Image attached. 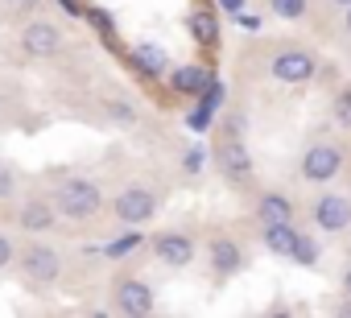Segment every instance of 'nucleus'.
Masks as SVG:
<instances>
[{
    "label": "nucleus",
    "mask_w": 351,
    "mask_h": 318,
    "mask_svg": "<svg viewBox=\"0 0 351 318\" xmlns=\"http://www.w3.org/2000/svg\"><path fill=\"white\" fill-rule=\"evenodd\" d=\"M46 195H50L58 219H66V223H91V219H99L104 207H108L104 182H95L91 174H79V170H58V174H50Z\"/></svg>",
    "instance_id": "1"
},
{
    "label": "nucleus",
    "mask_w": 351,
    "mask_h": 318,
    "mask_svg": "<svg viewBox=\"0 0 351 318\" xmlns=\"http://www.w3.org/2000/svg\"><path fill=\"white\" fill-rule=\"evenodd\" d=\"M211 166L219 170V178L236 191H248L256 182V162H252V149H248V136H244V112H232L223 120V128L215 132V145H211Z\"/></svg>",
    "instance_id": "2"
},
{
    "label": "nucleus",
    "mask_w": 351,
    "mask_h": 318,
    "mask_svg": "<svg viewBox=\"0 0 351 318\" xmlns=\"http://www.w3.org/2000/svg\"><path fill=\"white\" fill-rule=\"evenodd\" d=\"M13 273L21 277L25 289L46 293V289H54V285L62 281V273H66V252H62L54 240H46V236H25V240H17Z\"/></svg>",
    "instance_id": "3"
},
{
    "label": "nucleus",
    "mask_w": 351,
    "mask_h": 318,
    "mask_svg": "<svg viewBox=\"0 0 351 318\" xmlns=\"http://www.w3.org/2000/svg\"><path fill=\"white\" fill-rule=\"evenodd\" d=\"M318 71H322V58L306 42H273L265 50V75L285 87H306L318 79Z\"/></svg>",
    "instance_id": "4"
},
{
    "label": "nucleus",
    "mask_w": 351,
    "mask_h": 318,
    "mask_svg": "<svg viewBox=\"0 0 351 318\" xmlns=\"http://www.w3.org/2000/svg\"><path fill=\"white\" fill-rule=\"evenodd\" d=\"M108 211L120 228H145L161 211V191L149 178H128L108 195Z\"/></svg>",
    "instance_id": "5"
},
{
    "label": "nucleus",
    "mask_w": 351,
    "mask_h": 318,
    "mask_svg": "<svg viewBox=\"0 0 351 318\" xmlns=\"http://www.w3.org/2000/svg\"><path fill=\"white\" fill-rule=\"evenodd\" d=\"M347 162H351L347 145H339V140H314L298 157V182H306V186H330V182H339L347 174Z\"/></svg>",
    "instance_id": "6"
},
{
    "label": "nucleus",
    "mask_w": 351,
    "mask_h": 318,
    "mask_svg": "<svg viewBox=\"0 0 351 318\" xmlns=\"http://www.w3.org/2000/svg\"><path fill=\"white\" fill-rule=\"evenodd\" d=\"M108 306H112L116 314H124V318H149V314L157 310V289H153L149 277L124 269V273H116L112 285H108Z\"/></svg>",
    "instance_id": "7"
},
{
    "label": "nucleus",
    "mask_w": 351,
    "mask_h": 318,
    "mask_svg": "<svg viewBox=\"0 0 351 318\" xmlns=\"http://www.w3.org/2000/svg\"><path fill=\"white\" fill-rule=\"evenodd\" d=\"M145 248H149V256H153L161 269H169V273H182V269H191V265L199 260V236L186 232V228H161V232H153V236L145 240Z\"/></svg>",
    "instance_id": "8"
},
{
    "label": "nucleus",
    "mask_w": 351,
    "mask_h": 318,
    "mask_svg": "<svg viewBox=\"0 0 351 318\" xmlns=\"http://www.w3.org/2000/svg\"><path fill=\"white\" fill-rule=\"evenodd\" d=\"M17 46L25 58L34 62H46V58H58L66 50V29L54 21V17H42V13H29L17 29Z\"/></svg>",
    "instance_id": "9"
},
{
    "label": "nucleus",
    "mask_w": 351,
    "mask_h": 318,
    "mask_svg": "<svg viewBox=\"0 0 351 318\" xmlns=\"http://www.w3.org/2000/svg\"><path fill=\"white\" fill-rule=\"evenodd\" d=\"M58 223L62 219H58V211H54V203H50L46 191H29V195L13 199V228L21 236H50Z\"/></svg>",
    "instance_id": "10"
},
{
    "label": "nucleus",
    "mask_w": 351,
    "mask_h": 318,
    "mask_svg": "<svg viewBox=\"0 0 351 318\" xmlns=\"http://www.w3.org/2000/svg\"><path fill=\"white\" fill-rule=\"evenodd\" d=\"M310 223H314V232H322V236H343V232L351 228V195L339 191L335 182L322 186V191L314 195V203H310Z\"/></svg>",
    "instance_id": "11"
},
{
    "label": "nucleus",
    "mask_w": 351,
    "mask_h": 318,
    "mask_svg": "<svg viewBox=\"0 0 351 318\" xmlns=\"http://www.w3.org/2000/svg\"><path fill=\"white\" fill-rule=\"evenodd\" d=\"M207 269L215 281H232L236 273L248 269V248L232 236V232H215L207 240Z\"/></svg>",
    "instance_id": "12"
},
{
    "label": "nucleus",
    "mask_w": 351,
    "mask_h": 318,
    "mask_svg": "<svg viewBox=\"0 0 351 318\" xmlns=\"http://www.w3.org/2000/svg\"><path fill=\"white\" fill-rule=\"evenodd\" d=\"M248 215L252 223H285V219H298V203L281 186H261L248 203Z\"/></svg>",
    "instance_id": "13"
},
{
    "label": "nucleus",
    "mask_w": 351,
    "mask_h": 318,
    "mask_svg": "<svg viewBox=\"0 0 351 318\" xmlns=\"http://www.w3.org/2000/svg\"><path fill=\"white\" fill-rule=\"evenodd\" d=\"M165 83H169L173 95H182V99H203V91L215 83V75L203 62H182V66H169L165 71Z\"/></svg>",
    "instance_id": "14"
},
{
    "label": "nucleus",
    "mask_w": 351,
    "mask_h": 318,
    "mask_svg": "<svg viewBox=\"0 0 351 318\" xmlns=\"http://www.w3.org/2000/svg\"><path fill=\"white\" fill-rule=\"evenodd\" d=\"M128 66H132L141 79H165V71H169V50L157 46V42H136V46H128Z\"/></svg>",
    "instance_id": "15"
},
{
    "label": "nucleus",
    "mask_w": 351,
    "mask_h": 318,
    "mask_svg": "<svg viewBox=\"0 0 351 318\" xmlns=\"http://www.w3.org/2000/svg\"><path fill=\"white\" fill-rule=\"evenodd\" d=\"M298 219H285V223H256V236H261V248L269 252V256H281V260H289V252H293V244H298Z\"/></svg>",
    "instance_id": "16"
},
{
    "label": "nucleus",
    "mask_w": 351,
    "mask_h": 318,
    "mask_svg": "<svg viewBox=\"0 0 351 318\" xmlns=\"http://www.w3.org/2000/svg\"><path fill=\"white\" fill-rule=\"evenodd\" d=\"M145 232L141 228H124V236H116V240H108L104 244V260H128L132 252H141L145 248Z\"/></svg>",
    "instance_id": "17"
},
{
    "label": "nucleus",
    "mask_w": 351,
    "mask_h": 318,
    "mask_svg": "<svg viewBox=\"0 0 351 318\" xmlns=\"http://www.w3.org/2000/svg\"><path fill=\"white\" fill-rule=\"evenodd\" d=\"M186 25H191V38H195V42L215 46V38H219V21H215V13H211V9H203V5H199V9L191 13V21H186Z\"/></svg>",
    "instance_id": "18"
},
{
    "label": "nucleus",
    "mask_w": 351,
    "mask_h": 318,
    "mask_svg": "<svg viewBox=\"0 0 351 318\" xmlns=\"http://www.w3.org/2000/svg\"><path fill=\"white\" fill-rule=\"evenodd\" d=\"M269 13H273L277 21H289V25H298V21H310V13H314V0H269Z\"/></svg>",
    "instance_id": "19"
},
{
    "label": "nucleus",
    "mask_w": 351,
    "mask_h": 318,
    "mask_svg": "<svg viewBox=\"0 0 351 318\" xmlns=\"http://www.w3.org/2000/svg\"><path fill=\"white\" fill-rule=\"evenodd\" d=\"M330 120H335V128L351 132V83H339L330 91Z\"/></svg>",
    "instance_id": "20"
},
{
    "label": "nucleus",
    "mask_w": 351,
    "mask_h": 318,
    "mask_svg": "<svg viewBox=\"0 0 351 318\" xmlns=\"http://www.w3.org/2000/svg\"><path fill=\"white\" fill-rule=\"evenodd\" d=\"M17 195H21V174H17V166L9 157L0 153V207H13Z\"/></svg>",
    "instance_id": "21"
},
{
    "label": "nucleus",
    "mask_w": 351,
    "mask_h": 318,
    "mask_svg": "<svg viewBox=\"0 0 351 318\" xmlns=\"http://www.w3.org/2000/svg\"><path fill=\"white\" fill-rule=\"evenodd\" d=\"M318 256H322V248H318V240H314L310 232H298V244H293V252H289V260H293V265H306V269H314V265H318Z\"/></svg>",
    "instance_id": "22"
},
{
    "label": "nucleus",
    "mask_w": 351,
    "mask_h": 318,
    "mask_svg": "<svg viewBox=\"0 0 351 318\" xmlns=\"http://www.w3.org/2000/svg\"><path fill=\"white\" fill-rule=\"evenodd\" d=\"M211 166V149H203V145H191L186 153H182V170L195 178V174H203Z\"/></svg>",
    "instance_id": "23"
},
{
    "label": "nucleus",
    "mask_w": 351,
    "mask_h": 318,
    "mask_svg": "<svg viewBox=\"0 0 351 318\" xmlns=\"http://www.w3.org/2000/svg\"><path fill=\"white\" fill-rule=\"evenodd\" d=\"M38 9H42V0H0V13L13 17V21H25V17L38 13Z\"/></svg>",
    "instance_id": "24"
},
{
    "label": "nucleus",
    "mask_w": 351,
    "mask_h": 318,
    "mask_svg": "<svg viewBox=\"0 0 351 318\" xmlns=\"http://www.w3.org/2000/svg\"><path fill=\"white\" fill-rule=\"evenodd\" d=\"M13 260H17V236L0 228V273H9Z\"/></svg>",
    "instance_id": "25"
},
{
    "label": "nucleus",
    "mask_w": 351,
    "mask_h": 318,
    "mask_svg": "<svg viewBox=\"0 0 351 318\" xmlns=\"http://www.w3.org/2000/svg\"><path fill=\"white\" fill-rule=\"evenodd\" d=\"M83 17H87V21L95 25V34H99V38H108V42L116 38V29H112V17H108V13H99V9H87Z\"/></svg>",
    "instance_id": "26"
},
{
    "label": "nucleus",
    "mask_w": 351,
    "mask_h": 318,
    "mask_svg": "<svg viewBox=\"0 0 351 318\" xmlns=\"http://www.w3.org/2000/svg\"><path fill=\"white\" fill-rule=\"evenodd\" d=\"M50 5H58L71 21H83V13H87V5H83V0H50Z\"/></svg>",
    "instance_id": "27"
},
{
    "label": "nucleus",
    "mask_w": 351,
    "mask_h": 318,
    "mask_svg": "<svg viewBox=\"0 0 351 318\" xmlns=\"http://www.w3.org/2000/svg\"><path fill=\"white\" fill-rule=\"evenodd\" d=\"M326 314H351V297H347V293L330 297V302H326Z\"/></svg>",
    "instance_id": "28"
},
{
    "label": "nucleus",
    "mask_w": 351,
    "mask_h": 318,
    "mask_svg": "<svg viewBox=\"0 0 351 318\" xmlns=\"http://www.w3.org/2000/svg\"><path fill=\"white\" fill-rule=\"evenodd\" d=\"M219 9L236 17V13H244V9H248V0H219Z\"/></svg>",
    "instance_id": "29"
},
{
    "label": "nucleus",
    "mask_w": 351,
    "mask_h": 318,
    "mask_svg": "<svg viewBox=\"0 0 351 318\" xmlns=\"http://www.w3.org/2000/svg\"><path fill=\"white\" fill-rule=\"evenodd\" d=\"M9 108H13V95H9L5 87H0V124H5V120H9Z\"/></svg>",
    "instance_id": "30"
},
{
    "label": "nucleus",
    "mask_w": 351,
    "mask_h": 318,
    "mask_svg": "<svg viewBox=\"0 0 351 318\" xmlns=\"http://www.w3.org/2000/svg\"><path fill=\"white\" fill-rule=\"evenodd\" d=\"M339 293H347V297H351V265L343 269V281H339Z\"/></svg>",
    "instance_id": "31"
},
{
    "label": "nucleus",
    "mask_w": 351,
    "mask_h": 318,
    "mask_svg": "<svg viewBox=\"0 0 351 318\" xmlns=\"http://www.w3.org/2000/svg\"><path fill=\"white\" fill-rule=\"evenodd\" d=\"M343 38H347V42H351V5H347V9H343Z\"/></svg>",
    "instance_id": "32"
},
{
    "label": "nucleus",
    "mask_w": 351,
    "mask_h": 318,
    "mask_svg": "<svg viewBox=\"0 0 351 318\" xmlns=\"http://www.w3.org/2000/svg\"><path fill=\"white\" fill-rule=\"evenodd\" d=\"M326 5H330V9H347V5H351V0H326Z\"/></svg>",
    "instance_id": "33"
},
{
    "label": "nucleus",
    "mask_w": 351,
    "mask_h": 318,
    "mask_svg": "<svg viewBox=\"0 0 351 318\" xmlns=\"http://www.w3.org/2000/svg\"><path fill=\"white\" fill-rule=\"evenodd\" d=\"M347 256H351V228H347Z\"/></svg>",
    "instance_id": "34"
},
{
    "label": "nucleus",
    "mask_w": 351,
    "mask_h": 318,
    "mask_svg": "<svg viewBox=\"0 0 351 318\" xmlns=\"http://www.w3.org/2000/svg\"><path fill=\"white\" fill-rule=\"evenodd\" d=\"M347 195H351V178H347Z\"/></svg>",
    "instance_id": "35"
}]
</instances>
